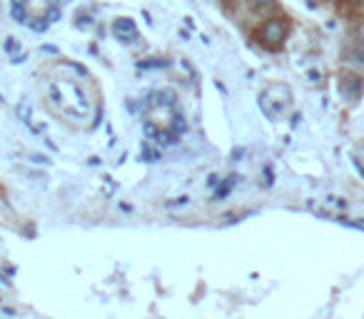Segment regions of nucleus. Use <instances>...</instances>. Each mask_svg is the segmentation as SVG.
Segmentation results:
<instances>
[{"mask_svg": "<svg viewBox=\"0 0 364 319\" xmlns=\"http://www.w3.org/2000/svg\"><path fill=\"white\" fill-rule=\"evenodd\" d=\"M43 102L55 118L75 130H88L100 118V93L80 67L60 63L41 80Z\"/></svg>", "mask_w": 364, "mask_h": 319, "instance_id": "nucleus-1", "label": "nucleus"}, {"mask_svg": "<svg viewBox=\"0 0 364 319\" xmlns=\"http://www.w3.org/2000/svg\"><path fill=\"white\" fill-rule=\"evenodd\" d=\"M292 90L290 85H284V82H272L262 90L260 95V107H262V113L272 120V122H280L290 115L292 110Z\"/></svg>", "mask_w": 364, "mask_h": 319, "instance_id": "nucleus-2", "label": "nucleus"}, {"mask_svg": "<svg viewBox=\"0 0 364 319\" xmlns=\"http://www.w3.org/2000/svg\"><path fill=\"white\" fill-rule=\"evenodd\" d=\"M287 33H290V23L282 15H275V18H267L260 28V40L267 50H280L287 40Z\"/></svg>", "mask_w": 364, "mask_h": 319, "instance_id": "nucleus-3", "label": "nucleus"}, {"mask_svg": "<svg viewBox=\"0 0 364 319\" xmlns=\"http://www.w3.org/2000/svg\"><path fill=\"white\" fill-rule=\"evenodd\" d=\"M55 6L58 0H15V15L25 23L47 20L50 15H55Z\"/></svg>", "mask_w": 364, "mask_h": 319, "instance_id": "nucleus-4", "label": "nucleus"}, {"mask_svg": "<svg viewBox=\"0 0 364 319\" xmlns=\"http://www.w3.org/2000/svg\"><path fill=\"white\" fill-rule=\"evenodd\" d=\"M135 25H133V20H128V18H122V20H117V23H115V35H117V38H125V35H128V38H135Z\"/></svg>", "mask_w": 364, "mask_h": 319, "instance_id": "nucleus-5", "label": "nucleus"}, {"mask_svg": "<svg viewBox=\"0 0 364 319\" xmlns=\"http://www.w3.org/2000/svg\"><path fill=\"white\" fill-rule=\"evenodd\" d=\"M250 3V8H255V10H270V8H275L277 0H247Z\"/></svg>", "mask_w": 364, "mask_h": 319, "instance_id": "nucleus-6", "label": "nucleus"}, {"mask_svg": "<svg viewBox=\"0 0 364 319\" xmlns=\"http://www.w3.org/2000/svg\"><path fill=\"white\" fill-rule=\"evenodd\" d=\"M357 3H362V6H364V0H357Z\"/></svg>", "mask_w": 364, "mask_h": 319, "instance_id": "nucleus-7", "label": "nucleus"}]
</instances>
